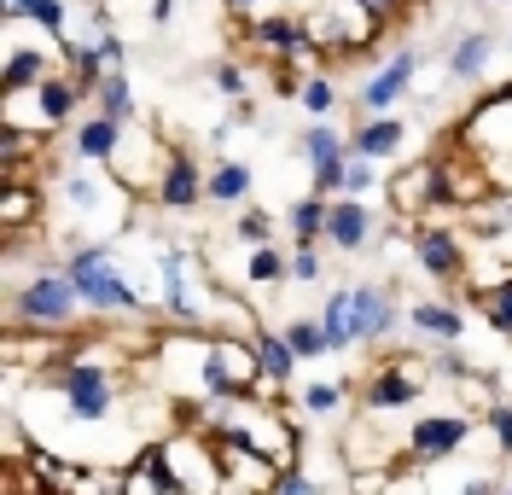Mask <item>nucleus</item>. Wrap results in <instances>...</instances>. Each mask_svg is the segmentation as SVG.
I'll return each instance as SVG.
<instances>
[{
  "mask_svg": "<svg viewBox=\"0 0 512 495\" xmlns=\"http://www.w3.org/2000/svg\"><path fill=\"white\" fill-rule=\"evenodd\" d=\"M64 268H70V280L82 292V309L94 321H163L158 303L140 292V280L123 268L117 239H70Z\"/></svg>",
  "mask_w": 512,
  "mask_h": 495,
  "instance_id": "obj_1",
  "label": "nucleus"
},
{
  "mask_svg": "<svg viewBox=\"0 0 512 495\" xmlns=\"http://www.w3.org/2000/svg\"><path fill=\"white\" fill-rule=\"evenodd\" d=\"M53 198L70 216V233H59V251L70 239H123L128 216H134V193L111 169H94V164H70V175L53 181Z\"/></svg>",
  "mask_w": 512,
  "mask_h": 495,
  "instance_id": "obj_2",
  "label": "nucleus"
},
{
  "mask_svg": "<svg viewBox=\"0 0 512 495\" xmlns=\"http://www.w3.org/2000/svg\"><path fill=\"white\" fill-rule=\"evenodd\" d=\"M210 297H216V274L198 263L192 245L158 239V315L181 332H210Z\"/></svg>",
  "mask_w": 512,
  "mask_h": 495,
  "instance_id": "obj_3",
  "label": "nucleus"
},
{
  "mask_svg": "<svg viewBox=\"0 0 512 495\" xmlns=\"http://www.w3.org/2000/svg\"><path fill=\"white\" fill-rule=\"evenodd\" d=\"M88 111H94V94H88L70 70H59V76H47L30 94H0V129L47 134V140H53V134H70Z\"/></svg>",
  "mask_w": 512,
  "mask_h": 495,
  "instance_id": "obj_4",
  "label": "nucleus"
},
{
  "mask_svg": "<svg viewBox=\"0 0 512 495\" xmlns=\"http://www.w3.org/2000/svg\"><path fill=\"white\" fill-rule=\"evenodd\" d=\"M163 472L175 495H222L227 490V466H222V443L204 420H181L175 431L158 437Z\"/></svg>",
  "mask_w": 512,
  "mask_h": 495,
  "instance_id": "obj_5",
  "label": "nucleus"
},
{
  "mask_svg": "<svg viewBox=\"0 0 512 495\" xmlns=\"http://www.w3.org/2000/svg\"><path fill=\"white\" fill-rule=\"evenodd\" d=\"M431 356H414V350H384L379 362L367 367L361 379H355V402H361V414H402V408H414L419 396L431 391Z\"/></svg>",
  "mask_w": 512,
  "mask_h": 495,
  "instance_id": "obj_6",
  "label": "nucleus"
},
{
  "mask_svg": "<svg viewBox=\"0 0 512 495\" xmlns=\"http://www.w3.org/2000/svg\"><path fill=\"white\" fill-rule=\"evenodd\" d=\"M460 146H472L483 164H489L495 187H512V76L466 105V117H460Z\"/></svg>",
  "mask_w": 512,
  "mask_h": 495,
  "instance_id": "obj_7",
  "label": "nucleus"
},
{
  "mask_svg": "<svg viewBox=\"0 0 512 495\" xmlns=\"http://www.w3.org/2000/svg\"><path fill=\"white\" fill-rule=\"evenodd\" d=\"M256 385H262L256 338H245V332H210V350H204V367H198V402L222 408V402L251 396Z\"/></svg>",
  "mask_w": 512,
  "mask_h": 495,
  "instance_id": "obj_8",
  "label": "nucleus"
},
{
  "mask_svg": "<svg viewBox=\"0 0 512 495\" xmlns=\"http://www.w3.org/2000/svg\"><path fill=\"white\" fill-rule=\"evenodd\" d=\"M402 239H408L414 268L437 286V292H454V280H460V292H466V274H472V239H466V228L425 216V222H402Z\"/></svg>",
  "mask_w": 512,
  "mask_h": 495,
  "instance_id": "obj_9",
  "label": "nucleus"
},
{
  "mask_svg": "<svg viewBox=\"0 0 512 495\" xmlns=\"http://www.w3.org/2000/svg\"><path fill=\"white\" fill-rule=\"evenodd\" d=\"M483 443V420L466 408H425L402 426V466H443L460 461V449Z\"/></svg>",
  "mask_w": 512,
  "mask_h": 495,
  "instance_id": "obj_10",
  "label": "nucleus"
},
{
  "mask_svg": "<svg viewBox=\"0 0 512 495\" xmlns=\"http://www.w3.org/2000/svg\"><path fill=\"white\" fill-rule=\"evenodd\" d=\"M64 70V47L35 24H6V47H0V94H30L47 76Z\"/></svg>",
  "mask_w": 512,
  "mask_h": 495,
  "instance_id": "obj_11",
  "label": "nucleus"
},
{
  "mask_svg": "<svg viewBox=\"0 0 512 495\" xmlns=\"http://www.w3.org/2000/svg\"><path fill=\"white\" fill-rule=\"evenodd\" d=\"M425 70V53L419 47H396L367 65V76L355 82V117H396V105L414 94V76Z\"/></svg>",
  "mask_w": 512,
  "mask_h": 495,
  "instance_id": "obj_12",
  "label": "nucleus"
},
{
  "mask_svg": "<svg viewBox=\"0 0 512 495\" xmlns=\"http://www.w3.org/2000/svg\"><path fill=\"white\" fill-rule=\"evenodd\" d=\"M350 309L361 350H390L396 332L408 327V297L396 280H350Z\"/></svg>",
  "mask_w": 512,
  "mask_h": 495,
  "instance_id": "obj_13",
  "label": "nucleus"
},
{
  "mask_svg": "<svg viewBox=\"0 0 512 495\" xmlns=\"http://www.w3.org/2000/svg\"><path fill=\"white\" fill-rule=\"evenodd\" d=\"M175 158V140H163L146 117L140 123H128L123 129V140H117V152H111V175L123 181L134 198H152V187H158V175H163V164Z\"/></svg>",
  "mask_w": 512,
  "mask_h": 495,
  "instance_id": "obj_14",
  "label": "nucleus"
},
{
  "mask_svg": "<svg viewBox=\"0 0 512 495\" xmlns=\"http://www.w3.org/2000/svg\"><path fill=\"white\" fill-rule=\"evenodd\" d=\"M291 152L309 164V193L338 198L344 193V169H350V134L338 123H303V134L291 140Z\"/></svg>",
  "mask_w": 512,
  "mask_h": 495,
  "instance_id": "obj_15",
  "label": "nucleus"
},
{
  "mask_svg": "<svg viewBox=\"0 0 512 495\" xmlns=\"http://www.w3.org/2000/svg\"><path fill=\"white\" fill-rule=\"evenodd\" d=\"M384 222L379 216V204L373 198H332L326 204V245L338 251V257H367V251H379L384 245Z\"/></svg>",
  "mask_w": 512,
  "mask_h": 495,
  "instance_id": "obj_16",
  "label": "nucleus"
},
{
  "mask_svg": "<svg viewBox=\"0 0 512 495\" xmlns=\"http://www.w3.org/2000/svg\"><path fill=\"white\" fill-rule=\"evenodd\" d=\"M408 332L425 350H443V344H466V297L454 292H431V297H408Z\"/></svg>",
  "mask_w": 512,
  "mask_h": 495,
  "instance_id": "obj_17",
  "label": "nucleus"
},
{
  "mask_svg": "<svg viewBox=\"0 0 512 495\" xmlns=\"http://www.w3.org/2000/svg\"><path fill=\"white\" fill-rule=\"evenodd\" d=\"M210 169L198 164V152L192 146H175V158L163 164L158 187H152V204H158L163 216H192L198 204H210Z\"/></svg>",
  "mask_w": 512,
  "mask_h": 495,
  "instance_id": "obj_18",
  "label": "nucleus"
},
{
  "mask_svg": "<svg viewBox=\"0 0 512 495\" xmlns=\"http://www.w3.org/2000/svg\"><path fill=\"white\" fill-rule=\"evenodd\" d=\"M384 204H390V222H425L437 210V158H419L414 169H396L384 181Z\"/></svg>",
  "mask_w": 512,
  "mask_h": 495,
  "instance_id": "obj_19",
  "label": "nucleus"
},
{
  "mask_svg": "<svg viewBox=\"0 0 512 495\" xmlns=\"http://www.w3.org/2000/svg\"><path fill=\"white\" fill-rule=\"evenodd\" d=\"M501 35L495 30H460L454 41H448V53H443V70H448V82H460V88H483L489 82V70H495V59H501Z\"/></svg>",
  "mask_w": 512,
  "mask_h": 495,
  "instance_id": "obj_20",
  "label": "nucleus"
},
{
  "mask_svg": "<svg viewBox=\"0 0 512 495\" xmlns=\"http://www.w3.org/2000/svg\"><path fill=\"white\" fill-rule=\"evenodd\" d=\"M123 129H128V123H117V117H105V111H88L76 129L64 134V158H70V164H94V169H105V164H111V152H117V140H123Z\"/></svg>",
  "mask_w": 512,
  "mask_h": 495,
  "instance_id": "obj_21",
  "label": "nucleus"
},
{
  "mask_svg": "<svg viewBox=\"0 0 512 495\" xmlns=\"http://www.w3.org/2000/svg\"><path fill=\"white\" fill-rule=\"evenodd\" d=\"M41 216H47V187L41 181H0V233L6 239L41 233Z\"/></svg>",
  "mask_w": 512,
  "mask_h": 495,
  "instance_id": "obj_22",
  "label": "nucleus"
},
{
  "mask_svg": "<svg viewBox=\"0 0 512 495\" xmlns=\"http://www.w3.org/2000/svg\"><path fill=\"white\" fill-rule=\"evenodd\" d=\"M402 146H408V123H402V117H355V129H350V152L355 158L396 164Z\"/></svg>",
  "mask_w": 512,
  "mask_h": 495,
  "instance_id": "obj_23",
  "label": "nucleus"
},
{
  "mask_svg": "<svg viewBox=\"0 0 512 495\" xmlns=\"http://www.w3.org/2000/svg\"><path fill=\"white\" fill-rule=\"evenodd\" d=\"M6 24H35L47 30L59 47H70V24H76V0H0Z\"/></svg>",
  "mask_w": 512,
  "mask_h": 495,
  "instance_id": "obj_24",
  "label": "nucleus"
},
{
  "mask_svg": "<svg viewBox=\"0 0 512 495\" xmlns=\"http://www.w3.org/2000/svg\"><path fill=\"white\" fill-rule=\"evenodd\" d=\"M117 495H175L169 490V472H163L158 443H140V449L117 466Z\"/></svg>",
  "mask_w": 512,
  "mask_h": 495,
  "instance_id": "obj_25",
  "label": "nucleus"
},
{
  "mask_svg": "<svg viewBox=\"0 0 512 495\" xmlns=\"http://www.w3.org/2000/svg\"><path fill=\"white\" fill-rule=\"evenodd\" d=\"M251 187H256V169L245 158H222V164H210V204L216 210H245L251 204Z\"/></svg>",
  "mask_w": 512,
  "mask_h": 495,
  "instance_id": "obj_26",
  "label": "nucleus"
},
{
  "mask_svg": "<svg viewBox=\"0 0 512 495\" xmlns=\"http://www.w3.org/2000/svg\"><path fill=\"white\" fill-rule=\"evenodd\" d=\"M320 327H326V344L332 356H355L361 338H355V309H350V286H332L320 297Z\"/></svg>",
  "mask_w": 512,
  "mask_h": 495,
  "instance_id": "obj_27",
  "label": "nucleus"
},
{
  "mask_svg": "<svg viewBox=\"0 0 512 495\" xmlns=\"http://www.w3.org/2000/svg\"><path fill=\"white\" fill-rule=\"evenodd\" d=\"M256 362H262V385H274V391L297 385V367H303L280 327H262V332H256Z\"/></svg>",
  "mask_w": 512,
  "mask_h": 495,
  "instance_id": "obj_28",
  "label": "nucleus"
},
{
  "mask_svg": "<svg viewBox=\"0 0 512 495\" xmlns=\"http://www.w3.org/2000/svg\"><path fill=\"white\" fill-rule=\"evenodd\" d=\"M350 396H355L350 373H338V379H309V385H297V414H303V420H332V414H344Z\"/></svg>",
  "mask_w": 512,
  "mask_h": 495,
  "instance_id": "obj_29",
  "label": "nucleus"
},
{
  "mask_svg": "<svg viewBox=\"0 0 512 495\" xmlns=\"http://www.w3.org/2000/svg\"><path fill=\"white\" fill-rule=\"evenodd\" d=\"M94 111L117 117V123H140V117H146V105H140V94H134V76H128V70H111V76L94 88Z\"/></svg>",
  "mask_w": 512,
  "mask_h": 495,
  "instance_id": "obj_30",
  "label": "nucleus"
},
{
  "mask_svg": "<svg viewBox=\"0 0 512 495\" xmlns=\"http://www.w3.org/2000/svg\"><path fill=\"white\" fill-rule=\"evenodd\" d=\"M472 303H478L483 327L495 332V338H507L512 344V274H501V280H489V286H472Z\"/></svg>",
  "mask_w": 512,
  "mask_h": 495,
  "instance_id": "obj_31",
  "label": "nucleus"
},
{
  "mask_svg": "<svg viewBox=\"0 0 512 495\" xmlns=\"http://www.w3.org/2000/svg\"><path fill=\"white\" fill-rule=\"evenodd\" d=\"M245 286L251 292H280V286H291V251L256 245L251 257H245Z\"/></svg>",
  "mask_w": 512,
  "mask_h": 495,
  "instance_id": "obj_32",
  "label": "nucleus"
},
{
  "mask_svg": "<svg viewBox=\"0 0 512 495\" xmlns=\"http://www.w3.org/2000/svg\"><path fill=\"white\" fill-rule=\"evenodd\" d=\"M326 204H332V198H320V193L291 198V204H286L291 245H326Z\"/></svg>",
  "mask_w": 512,
  "mask_h": 495,
  "instance_id": "obj_33",
  "label": "nucleus"
},
{
  "mask_svg": "<svg viewBox=\"0 0 512 495\" xmlns=\"http://www.w3.org/2000/svg\"><path fill=\"white\" fill-rule=\"evenodd\" d=\"M297 105H303V117H309V123H332V117H338V105H344L338 76H332V70H315V76L297 88Z\"/></svg>",
  "mask_w": 512,
  "mask_h": 495,
  "instance_id": "obj_34",
  "label": "nucleus"
},
{
  "mask_svg": "<svg viewBox=\"0 0 512 495\" xmlns=\"http://www.w3.org/2000/svg\"><path fill=\"white\" fill-rule=\"evenodd\" d=\"M286 344L297 350V362L309 367V362H326L332 356V344H326V327H320V315H291L286 327Z\"/></svg>",
  "mask_w": 512,
  "mask_h": 495,
  "instance_id": "obj_35",
  "label": "nucleus"
},
{
  "mask_svg": "<svg viewBox=\"0 0 512 495\" xmlns=\"http://www.w3.org/2000/svg\"><path fill=\"white\" fill-rule=\"evenodd\" d=\"M233 239L245 245V251H256V245H274V210H262V204H245L239 216H233Z\"/></svg>",
  "mask_w": 512,
  "mask_h": 495,
  "instance_id": "obj_36",
  "label": "nucleus"
},
{
  "mask_svg": "<svg viewBox=\"0 0 512 495\" xmlns=\"http://www.w3.org/2000/svg\"><path fill=\"white\" fill-rule=\"evenodd\" d=\"M483 449L495 461H512V396H501L489 414H483Z\"/></svg>",
  "mask_w": 512,
  "mask_h": 495,
  "instance_id": "obj_37",
  "label": "nucleus"
},
{
  "mask_svg": "<svg viewBox=\"0 0 512 495\" xmlns=\"http://www.w3.org/2000/svg\"><path fill=\"white\" fill-rule=\"evenodd\" d=\"M384 187V164H373V158H355L350 152V169H344V193L350 198H373ZM338 193V198H344Z\"/></svg>",
  "mask_w": 512,
  "mask_h": 495,
  "instance_id": "obj_38",
  "label": "nucleus"
},
{
  "mask_svg": "<svg viewBox=\"0 0 512 495\" xmlns=\"http://www.w3.org/2000/svg\"><path fill=\"white\" fill-rule=\"evenodd\" d=\"M210 88H216L227 105H245V99H251V76H245V65L222 59V65H210Z\"/></svg>",
  "mask_w": 512,
  "mask_h": 495,
  "instance_id": "obj_39",
  "label": "nucleus"
},
{
  "mask_svg": "<svg viewBox=\"0 0 512 495\" xmlns=\"http://www.w3.org/2000/svg\"><path fill=\"white\" fill-rule=\"evenodd\" d=\"M320 280H326L320 245H291V286H320Z\"/></svg>",
  "mask_w": 512,
  "mask_h": 495,
  "instance_id": "obj_40",
  "label": "nucleus"
},
{
  "mask_svg": "<svg viewBox=\"0 0 512 495\" xmlns=\"http://www.w3.org/2000/svg\"><path fill=\"white\" fill-rule=\"evenodd\" d=\"M274 495H326V484H320L309 466H280V484H274Z\"/></svg>",
  "mask_w": 512,
  "mask_h": 495,
  "instance_id": "obj_41",
  "label": "nucleus"
},
{
  "mask_svg": "<svg viewBox=\"0 0 512 495\" xmlns=\"http://www.w3.org/2000/svg\"><path fill=\"white\" fill-rule=\"evenodd\" d=\"M390 472H396V466H367V472L355 466V472H350V495H384Z\"/></svg>",
  "mask_w": 512,
  "mask_h": 495,
  "instance_id": "obj_42",
  "label": "nucleus"
},
{
  "mask_svg": "<svg viewBox=\"0 0 512 495\" xmlns=\"http://www.w3.org/2000/svg\"><path fill=\"white\" fill-rule=\"evenodd\" d=\"M216 6H222L227 18H239V24H245V18H256V12H268V6H286V0H216Z\"/></svg>",
  "mask_w": 512,
  "mask_h": 495,
  "instance_id": "obj_43",
  "label": "nucleus"
},
{
  "mask_svg": "<svg viewBox=\"0 0 512 495\" xmlns=\"http://www.w3.org/2000/svg\"><path fill=\"white\" fill-rule=\"evenodd\" d=\"M361 6H367V12H373V18H379L384 30H390V24H396V18H402V12H408V0H361Z\"/></svg>",
  "mask_w": 512,
  "mask_h": 495,
  "instance_id": "obj_44",
  "label": "nucleus"
},
{
  "mask_svg": "<svg viewBox=\"0 0 512 495\" xmlns=\"http://www.w3.org/2000/svg\"><path fill=\"white\" fill-rule=\"evenodd\" d=\"M501 495H512V478H501Z\"/></svg>",
  "mask_w": 512,
  "mask_h": 495,
  "instance_id": "obj_45",
  "label": "nucleus"
},
{
  "mask_svg": "<svg viewBox=\"0 0 512 495\" xmlns=\"http://www.w3.org/2000/svg\"><path fill=\"white\" fill-rule=\"evenodd\" d=\"M495 6H512V0H495Z\"/></svg>",
  "mask_w": 512,
  "mask_h": 495,
  "instance_id": "obj_46",
  "label": "nucleus"
}]
</instances>
